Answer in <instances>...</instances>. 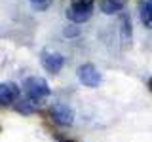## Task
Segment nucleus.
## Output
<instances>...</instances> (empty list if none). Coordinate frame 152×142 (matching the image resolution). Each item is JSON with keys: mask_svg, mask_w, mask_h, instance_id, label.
Wrapping results in <instances>:
<instances>
[{"mask_svg": "<svg viewBox=\"0 0 152 142\" xmlns=\"http://www.w3.org/2000/svg\"><path fill=\"white\" fill-rule=\"evenodd\" d=\"M122 40L126 42V44L131 42V23H129V17L127 15L122 17Z\"/></svg>", "mask_w": 152, "mask_h": 142, "instance_id": "1a4fd4ad", "label": "nucleus"}, {"mask_svg": "<svg viewBox=\"0 0 152 142\" xmlns=\"http://www.w3.org/2000/svg\"><path fill=\"white\" fill-rule=\"evenodd\" d=\"M65 64V57L61 53H53V51H44L42 53V66L51 74H57Z\"/></svg>", "mask_w": 152, "mask_h": 142, "instance_id": "20e7f679", "label": "nucleus"}, {"mask_svg": "<svg viewBox=\"0 0 152 142\" xmlns=\"http://www.w3.org/2000/svg\"><path fill=\"white\" fill-rule=\"evenodd\" d=\"M148 87H150V91H152V80H150V82H148Z\"/></svg>", "mask_w": 152, "mask_h": 142, "instance_id": "f8f14e48", "label": "nucleus"}, {"mask_svg": "<svg viewBox=\"0 0 152 142\" xmlns=\"http://www.w3.org/2000/svg\"><path fill=\"white\" fill-rule=\"evenodd\" d=\"M78 78L86 87H97L101 83V72L95 68L93 64H82L78 68Z\"/></svg>", "mask_w": 152, "mask_h": 142, "instance_id": "7ed1b4c3", "label": "nucleus"}, {"mask_svg": "<svg viewBox=\"0 0 152 142\" xmlns=\"http://www.w3.org/2000/svg\"><path fill=\"white\" fill-rule=\"evenodd\" d=\"M28 2H32V4H34V6H38V8L50 6V0H28Z\"/></svg>", "mask_w": 152, "mask_h": 142, "instance_id": "9b49d317", "label": "nucleus"}, {"mask_svg": "<svg viewBox=\"0 0 152 142\" xmlns=\"http://www.w3.org/2000/svg\"><path fill=\"white\" fill-rule=\"evenodd\" d=\"M93 12V0H74L66 9V17L72 23H84L91 17Z\"/></svg>", "mask_w": 152, "mask_h": 142, "instance_id": "f257e3e1", "label": "nucleus"}, {"mask_svg": "<svg viewBox=\"0 0 152 142\" xmlns=\"http://www.w3.org/2000/svg\"><path fill=\"white\" fill-rule=\"evenodd\" d=\"M139 15L146 28L152 30V0H141L139 4Z\"/></svg>", "mask_w": 152, "mask_h": 142, "instance_id": "0eeeda50", "label": "nucleus"}, {"mask_svg": "<svg viewBox=\"0 0 152 142\" xmlns=\"http://www.w3.org/2000/svg\"><path fill=\"white\" fill-rule=\"evenodd\" d=\"M19 97V87L15 83H10V82H4L0 83V106H10L17 101Z\"/></svg>", "mask_w": 152, "mask_h": 142, "instance_id": "423d86ee", "label": "nucleus"}, {"mask_svg": "<svg viewBox=\"0 0 152 142\" xmlns=\"http://www.w3.org/2000/svg\"><path fill=\"white\" fill-rule=\"evenodd\" d=\"M25 91L28 95V99H32V101H42V99L50 97L51 89H50V85H48L46 80H42V78H28L25 82Z\"/></svg>", "mask_w": 152, "mask_h": 142, "instance_id": "f03ea898", "label": "nucleus"}, {"mask_svg": "<svg viewBox=\"0 0 152 142\" xmlns=\"http://www.w3.org/2000/svg\"><path fill=\"white\" fill-rule=\"evenodd\" d=\"M17 108H19L21 112H34V110H36V106H34V104H31V101H23Z\"/></svg>", "mask_w": 152, "mask_h": 142, "instance_id": "9d476101", "label": "nucleus"}, {"mask_svg": "<svg viewBox=\"0 0 152 142\" xmlns=\"http://www.w3.org/2000/svg\"><path fill=\"white\" fill-rule=\"evenodd\" d=\"M51 117H53V121L57 125H72L74 121V114L70 110V106H66V104H55L53 108H51Z\"/></svg>", "mask_w": 152, "mask_h": 142, "instance_id": "39448f33", "label": "nucleus"}, {"mask_svg": "<svg viewBox=\"0 0 152 142\" xmlns=\"http://www.w3.org/2000/svg\"><path fill=\"white\" fill-rule=\"evenodd\" d=\"M124 6H126V0H103L101 2V9H103V13H107V15L118 13Z\"/></svg>", "mask_w": 152, "mask_h": 142, "instance_id": "6e6552de", "label": "nucleus"}]
</instances>
